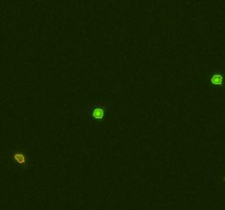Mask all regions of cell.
Listing matches in <instances>:
<instances>
[{"mask_svg":"<svg viewBox=\"0 0 225 210\" xmlns=\"http://www.w3.org/2000/svg\"><path fill=\"white\" fill-rule=\"evenodd\" d=\"M90 114L95 119L97 120H101L102 118L104 117V114H105V109L103 107L100 106H95L90 111Z\"/></svg>","mask_w":225,"mask_h":210,"instance_id":"cell-1","label":"cell"},{"mask_svg":"<svg viewBox=\"0 0 225 210\" xmlns=\"http://www.w3.org/2000/svg\"><path fill=\"white\" fill-rule=\"evenodd\" d=\"M211 83L214 85H222L223 76L221 74H214L211 78Z\"/></svg>","mask_w":225,"mask_h":210,"instance_id":"cell-2","label":"cell"},{"mask_svg":"<svg viewBox=\"0 0 225 210\" xmlns=\"http://www.w3.org/2000/svg\"><path fill=\"white\" fill-rule=\"evenodd\" d=\"M13 158L18 164H25V162H27V159H25L24 154H22V153H20V152L16 153L13 156Z\"/></svg>","mask_w":225,"mask_h":210,"instance_id":"cell-3","label":"cell"}]
</instances>
